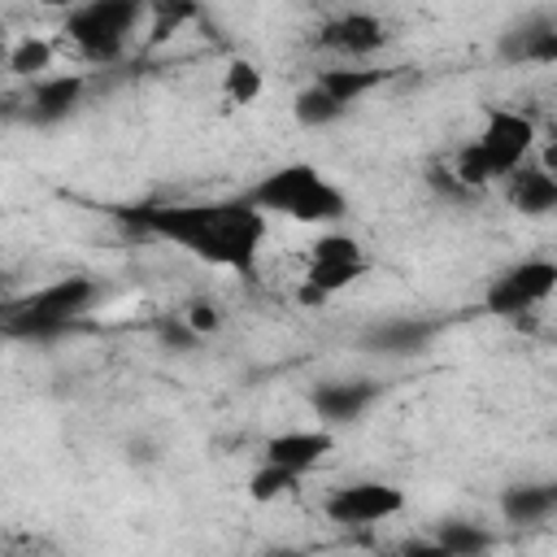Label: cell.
Listing matches in <instances>:
<instances>
[{"label":"cell","mask_w":557,"mask_h":557,"mask_svg":"<svg viewBox=\"0 0 557 557\" xmlns=\"http://www.w3.org/2000/svg\"><path fill=\"white\" fill-rule=\"evenodd\" d=\"M426 187L440 191L444 200H474V196H479V191H470V187L453 174V165H444V161H431V165H426Z\"/></svg>","instance_id":"27"},{"label":"cell","mask_w":557,"mask_h":557,"mask_svg":"<svg viewBox=\"0 0 557 557\" xmlns=\"http://www.w3.org/2000/svg\"><path fill=\"white\" fill-rule=\"evenodd\" d=\"M326 300H331V292H322L318 283L300 278V287H296V305H305V309H318V305H326Z\"/></svg>","instance_id":"31"},{"label":"cell","mask_w":557,"mask_h":557,"mask_svg":"<svg viewBox=\"0 0 557 557\" xmlns=\"http://www.w3.org/2000/svg\"><path fill=\"white\" fill-rule=\"evenodd\" d=\"M335 448V435L326 426H296V431H278L265 440V461H278L287 470H313L326 453Z\"/></svg>","instance_id":"9"},{"label":"cell","mask_w":557,"mask_h":557,"mask_svg":"<svg viewBox=\"0 0 557 557\" xmlns=\"http://www.w3.org/2000/svg\"><path fill=\"white\" fill-rule=\"evenodd\" d=\"M505 278H509L531 305H544V300L557 292V261L531 257V261H518L513 270H505Z\"/></svg>","instance_id":"16"},{"label":"cell","mask_w":557,"mask_h":557,"mask_svg":"<svg viewBox=\"0 0 557 557\" xmlns=\"http://www.w3.org/2000/svg\"><path fill=\"white\" fill-rule=\"evenodd\" d=\"M548 22H553V17H527V22L509 26V30L500 35V44H496L500 61H509V65H527V61H531V48H535V39H540V30H544Z\"/></svg>","instance_id":"20"},{"label":"cell","mask_w":557,"mask_h":557,"mask_svg":"<svg viewBox=\"0 0 557 557\" xmlns=\"http://www.w3.org/2000/svg\"><path fill=\"white\" fill-rule=\"evenodd\" d=\"M435 544H440V553H444V557H479V553H487V548H492V535H487L479 522L448 518V522H440Z\"/></svg>","instance_id":"15"},{"label":"cell","mask_w":557,"mask_h":557,"mask_svg":"<svg viewBox=\"0 0 557 557\" xmlns=\"http://www.w3.org/2000/svg\"><path fill=\"white\" fill-rule=\"evenodd\" d=\"M479 139H483V148L492 152L500 178H509V174L527 161V152L535 148V122H531L527 113H518V109H492Z\"/></svg>","instance_id":"6"},{"label":"cell","mask_w":557,"mask_h":557,"mask_svg":"<svg viewBox=\"0 0 557 557\" xmlns=\"http://www.w3.org/2000/svg\"><path fill=\"white\" fill-rule=\"evenodd\" d=\"M44 9H78V4H87V0H39Z\"/></svg>","instance_id":"33"},{"label":"cell","mask_w":557,"mask_h":557,"mask_svg":"<svg viewBox=\"0 0 557 557\" xmlns=\"http://www.w3.org/2000/svg\"><path fill=\"white\" fill-rule=\"evenodd\" d=\"M296 483H300V470H287V466H278V461H265L261 470H252L248 496H252L257 505H270V500H278V496H292Z\"/></svg>","instance_id":"19"},{"label":"cell","mask_w":557,"mask_h":557,"mask_svg":"<svg viewBox=\"0 0 557 557\" xmlns=\"http://www.w3.org/2000/svg\"><path fill=\"white\" fill-rule=\"evenodd\" d=\"M540 165H544L548 174H557V135H553V139L540 148Z\"/></svg>","instance_id":"32"},{"label":"cell","mask_w":557,"mask_h":557,"mask_svg":"<svg viewBox=\"0 0 557 557\" xmlns=\"http://www.w3.org/2000/svg\"><path fill=\"white\" fill-rule=\"evenodd\" d=\"M83 74H44L35 78L30 87V122L39 126H52V122H65L78 100H83Z\"/></svg>","instance_id":"11"},{"label":"cell","mask_w":557,"mask_h":557,"mask_svg":"<svg viewBox=\"0 0 557 557\" xmlns=\"http://www.w3.org/2000/svg\"><path fill=\"white\" fill-rule=\"evenodd\" d=\"M318 83L348 109V104H357L361 96H370L374 87H383V83H387V70H322Z\"/></svg>","instance_id":"14"},{"label":"cell","mask_w":557,"mask_h":557,"mask_svg":"<svg viewBox=\"0 0 557 557\" xmlns=\"http://www.w3.org/2000/svg\"><path fill=\"white\" fill-rule=\"evenodd\" d=\"M183 318H187V326H191L196 335H218V331H222V313H218V305H209V300H191Z\"/></svg>","instance_id":"28"},{"label":"cell","mask_w":557,"mask_h":557,"mask_svg":"<svg viewBox=\"0 0 557 557\" xmlns=\"http://www.w3.org/2000/svg\"><path fill=\"white\" fill-rule=\"evenodd\" d=\"M261 87H265V78H261V70H257L252 61L235 57V61L226 65L222 91H226V100H231V104H252V100L261 96Z\"/></svg>","instance_id":"22"},{"label":"cell","mask_w":557,"mask_h":557,"mask_svg":"<svg viewBox=\"0 0 557 557\" xmlns=\"http://www.w3.org/2000/svg\"><path fill=\"white\" fill-rule=\"evenodd\" d=\"M509 205L527 218H544L557 209V174L544 165H518L509 174Z\"/></svg>","instance_id":"12"},{"label":"cell","mask_w":557,"mask_h":557,"mask_svg":"<svg viewBox=\"0 0 557 557\" xmlns=\"http://www.w3.org/2000/svg\"><path fill=\"white\" fill-rule=\"evenodd\" d=\"M387 44V26L374 13H339L318 30V48L339 52V57H370Z\"/></svg>","instance_id":"7"},{"label":"cell","mask_w":557,"mask_h":557,"mask_svg":"<svg viewBox=\"0 0 557 557\" xmlns=\"http://www.w3.org/2000/svg\"><path fill=\"white\" fill-rule=\"evenodd\" d=\"M148 9H152V0H87V4L70 9L65 39L91 61H117L131 30L139 26V17Z\"/></svg>","instance_id":"4"},{"label":"cell","mask_w":557,"mask_h":557,"mask_svg":"<svg viewBox=\"0 0 557 557\" xmlns=\"http://www.w3.org/2000/svg\"><path fill=\"white\" fill-rule=\"evenodd\" d=\"M148 13H152V35H148V39H152V44H165L183 22H191V17L200 13V4H196V0H152Z\"/></svg>","instance_id":"23"},{"label":"cell","mask_w":557,"mask_h":557,"mask_svg":"<svg viewBox=\"0 0 557 557\" xmlns=\"http://www.w3.org/2000/svg\"><path fill=\"white\" fill-rule=\"evenodd\" d=\"M435 322H418V318H383L374 326H366L361 348L366 352H383V357H413L431 344Z\"/></svg>","instance_id":"10"},{"label":"cell","mask_w":557,"mask_h":557,"mask_svg":"<svg viewBox=\"0 0 557 557\" xmlns=\"http://www.w3.org/2000/svg\"><path fill=\"white\" fill-rule=\"evenodd\" d=\"M379 383L374 379H335V383H318L313 387V413L326 422V426H348L357 422L374 400H379Z\"/></svg>","instance_id":"8"},{"label":"cell","mask_w":557,"mask_h":557,"mask_svg":"<svg viewBox=\"0 0 557 557\" xmlns=\"http://www.w3.org/2000/svg\"><path fill=\"white\" fill-rule=\"evenodd\" d=\"M361 274H366V261H309V270H305V278L331 296L344 292L348 283H357Z\"/></svg>","instance_id":"24"},{"label":"cell","mask_w":557,"mask_h":557,"mask_svg":"<svg viewBox=\"0 0 557 557\" xmlns=\"http://www.w3.org/2000/svg\"><path fill=\"white\" fill-rule=\"evenodd\" d=\"M448 165H453V174H457L470 191H483L492 178H500V170H496L492 152L483 148V139H470L466 148H457V157H453Z\"/></svg>","instance_id":"18"},{"label":"cell","mask_w":557,"mask_h":557,"mask_svg":"<svg viewBox=\"0 0 557 557\" xmlns=\"http://www.w3.org/2000/svg\"><path fill=\"white\" fill-rule=\"evenodd\" d=\"M527 65H557V22H548L531 48V61Z\"/></svg>","instance_id":"30"},{"label":"cell","mask_w":557,"mask_h":557,"mask_svg":"<svg viewBox=\"0 0 557 557\" xmlns=\"http://www.w3.org/2000/svg\"><path fill=\"white\" fill-rule=\"evenodd\" d=\"M52 65V44L39 35H26L13 52H9V74L13 78H44V70Z\"/></svg>","instance_id":"21"},{"label":"cell","mask_w":557,"mask_h":557,"mask_svg":"<svg viewBox=\"0 0 557 557\" xmlns=\"http://www.w3.org/2000/svg\"><path fill=\"white\" fill-rule=\"evenodd\" d=\"M131 218L183 252L226 270H252L265 239V209L252 196L218 205H148Z\"/></svg>","instance_id":"1"},{"label":"cell","mask_w":557,"mask_h":557,"mask_svg":"<svg viewBox=\"0 0 557 557\" xmlns=\"http://www.w3.org/2000/svg\"><path fill=\"white\" fill-rule=\"evenodd\" d=\"M196 339H200V335L187 326V318H178V322H161V344H165V348H178V352H187Z\"/></svg>","instance_id":"29"},{"label":"cell","mask_w":557,"mask_h":557,"mask_svg":"<svg viewBox=\"0 0 557 557\" xmlns=\"http://www.w3.org/2000/svg\"><path fill=\"white\" fill-rule=\"evenodd\" d=\"M557 509L553 483H513L500 492V513L505 522H540Z\"/></svg>","instance_id":"13"},{"label":"cell","mask_w":557,"mask_h":557,"mask_svg":"<svg viewBox=\"0 0 557 557\" xmlns=\"http://www.w3.org/2000/svg\"><path fill=\"white\" fill-rule=\"evenodd\" d=\"M527 309H535V305H531V300H527V296H522L505 274L487 287V313H496V318H509V322H513V318H518V313H527Z\"/></svg>","instance_id":"26"},{"label":"cell","mask_w":557,"mask_h":557,"mask_svg":"<svg viewBox=\"0 0 557 557\" xmlns=\"http://www.w3.org/2000/svg\"><path fill=\"white\" fill-rule=\"evenodd\" d=\"M309 261H366V248L344 231H326V235L313 239Z\"/></svg>","instance_id":"25"},{"label":"cell","mask_w":557,"mask_h":557,"mask_svg":"<svg viewBox=\"0 0 557 557\" xmlns=\"http://www.w3.org/2000/svg\"><path fill=\"white\" fill-rule=\"evenodd\" d=\"M322 509L339 527H374V522H387L405 509V492L396 483H383V479H361V483L335 487Z\"/></svg>","instance_id":"5"},{"label":"cell","mask_w":557,"mask_h":557,"mask_svg":"<svg viewBox=\"0 0 557 557\" xmlns=\"http://www.w3.org/2000/svg\"><path fill=\"white\" fill-rule=\"evenodd\" d=\"M248 196L265 213H283V218L309 222V226H326V222H339L348 213V196L309 161H292V165L270 170Z\"/></svg>","instance_id":"2"},{"label":"cell","mask_w":557,"mask_h":557,"mask_svg":"<svg viewBox=\"0 0 557 557\" xmlns=\"http://www.w3.org/2000/svg\"><path fill=\"white\" fill-rule=\"evenodd\" d=\"M96 296H100V287L91 278H78V274L57 278V283L30 292L22 305H13L4 318V331L13 339H57L61 331H70V322L78 313H87L96 305Z\"/></svg>","instance_id":"3"},{"label":"cell","mask_w":557,"mask_h":557,"mask_svg":"<svg viewBox=\"0 0 557 557\" xmlns=\"http://www.w3.org/2000/svg\"><path fill=\"white\" fill-rule=\"evenodd\" d=\"M292 113H296V122L300 126H331V122H339L348 109L322 87V83H313V87H305V91H296V100H292Z\"/></svg>","instance_id":"17"}]
</instances>
